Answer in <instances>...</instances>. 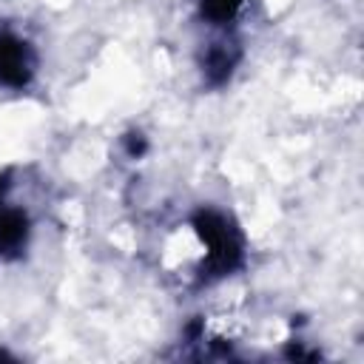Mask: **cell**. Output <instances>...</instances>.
Returning a JSON list of instances; mask_svg holds the SVG:
<instances>
[{"instance_id": "1", "label": "cell", "mask_w": 364, "mask_h": 364, "mask_svg": "<svg viewBox=\"0 0 364 364\" xmlns=\"http://www.w3.org/2000/svg\"><path fill=\"white\" fill-rule=\"evenodd\" d=\"M193 230L202 239V245L208 247L205 259L199 264V276L205 282L230 276L233 270L242 267L245 239H242V233H239V228L233 225L230 216H225L222 210H213V208H202L193 216Z\"/></svg>"}, {"instance_id": "2", "label": "cell", "mask_w": 364, "mask_h": 364, "mask_svg": "<svg viewBox=\"0 0 364 364\" xmlns=\"http://www.w3.org/2000/svg\"><path fill=\"white\" fill-rule=\"evenodd\" d=\"M37 71V57L28 40L14 31H0V85L26 88Z\"/></svg>"}, {"instance_id": "3", "label": "cell", "mask_w": 364, "mask_h": 364, "mask_svg": "<svg viewBox=\"0 0 364 364\" xmlns=\"http://www.w3.org/2000/svg\"><path fill=\"white\" fill-rule=\"evenodd\" d=\"M6 185L9 182L0 179V259L23 250V245L28 239V216H26V210L11 208V205L3 202Z\"/></svg>"}, {"instance_id": "4", "label": "cell", "mask_w": 364, "mask_h": 364, "mask_svg": "<svg viewBox=\"0 0 364 364\" xmlns=\"http://www.w3.org/2000/svg\"><path fill=\"white\" fill-rule=\"evenodd\" d=\"M236 63H239V48H236V43L219 40V43H213V46L208 48V54H205V60H202V71H205V77H208L210 85H222V82L233 74Z\"/></svg>"}, {"instance_id": "5", "label": "cell", "mask_w": 364, "mask_h": 364, "mask_svg": "<svg viewBox=\"0 0 364 364\" xmlns=\"http://www.w3.org/2000/svg\"><path fill=\"white\" fill-rule=\"evenodd\" d=\"M245 3L247 0H199V11H202L205 20L216 23V26H225L242 11Z\"/></svg>"}]
</instances>
